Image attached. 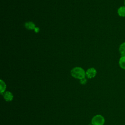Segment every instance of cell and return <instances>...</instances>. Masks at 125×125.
I'll return each instance as SVG.
<instances>
[{"mask_svg": "<svg viewBox=\"0 0 125 125\" xmlns=\"http://www.w3.org/2000/svg\"><path fill=\"white\" fill-rule=\"evenodd\" d=\"M71 76L78 79H82L85 78L86 75V72L81 67H76L73 68L71 71Z\"/></svg>", "mask_w": 125, "mask_h": 125, "instance_id": "6da1fadb", "label": "cell"}, {"mask_svg": "<svg viewBox=\"0 0 125 125\" xmlns=\"http://www.w3.org/2000/svg\"><path fill=\"white\" fill-rule=\"evenodd\" d=\"M104 117L99 114L94 116L91 120V124L92 125H104Z\"/></svg>", "mask_w": 125, "mask_h": 125, "instance_id": "7a4b0ae2", "label": "cell"}, {"mask_svg": "<svg viewBox=\"0 0 125 125\" xmlns=\"http://www.w3.org/2000/svg\"><path fill=\"white\" fill-rule=\"evenodd\" d=\"M97 73L96 69L94 68H90L87 70L86 71V76L88 78H94Z\"/></svg>", "mask_w": 125, "mask_h": 125, "instance_id": "3957f363", "label": "cell"}, {"mask_svg": "<svg viewBox=\"0 0 125 125\" xmlns=\"http://www.w3.org/2000/svg\"><path fill=\"white\" fill-rule=\"evenodd\" d=\"M3 98L7 102L12 101L13 99L14 96L13 94L10 91H6L3 93Z\"/></svg>", "mask_w": 125, "mask_h": 125, "instance_id": "277c9868", "label": "cell"}, {"mask_svg": "<svg viewBox=\"0 0 125 125\" xmlns=\"http://www.w3.org/2000/svg\"><path fill=\"white\" fill-rule=\"evenodd\" d=\"M118 14L119 16L122 17H125V6H122L120 7L117 10Z\"/></svg>", "mask_w": 125, "mask_h": 125, "instance_id": "5b68a950", "label": "cell"}, {"mask_svg": "<svg viewBox=\"0 0 125 125\" xmlns=\"http://www.w3.org/2000/svg\"><path fill=\"white\" fill-rule=\"evenodd\" d=\"M119 50L121 56H125V42H124L120 44Z\"/></svg>", "mask_w": 125, "mask_h": 125, "instance_id": "8992f818", "label": "cell"}, {"mask_svg": "<svg viewBox=\"0 0 125 125\" xmlns=\"http://www.w3.org/2000/svg\"><path fill=\"white\" fill-rule=\"evenodd\" d=\"M119 64L123 69H125V56H121L119 59Z\"/></svg>", "mask_w": 125, "mask_h": 125, "instance_id": "52a82bcc", "label": "cell"}, {"mask_svg": "<svg viewBox=\"0 0 125 125\" xmlns=\"http://www.w3.org/2000/svg\"><path fill=\"white\" fill-rule=\"evenodd\" d=\"M25 27L29 30H32L34 29L35 28V24L31 21L27 22L25 23Z\"/></svg>", "mask_w": 125, "mask_h": 125, "instance_id": "ba28073f", "label": "cell"}, {"mask_svg": "<svg viewBox=\"0 0 125 125\" xmlns=\"http://www.w3.org/2000/svg\"><path fill=\"white\" fill-rule=\"evenodd\" d=\"M0 93H1V94H2L3 93H4V91L5 90L6 86V84H5V83H4L2 80H0Z\"/></svg>", "mask_w": 125, "mask_h": 125, "instance_id": "9c48e42d", "label": "cell"}, {"mask_svg": "<svg viewBox=\"0 0 125 125\" xmlns=\"http://www.w3.org/2000/svg\"><path fill=\"white\" fill-rule=\"evenodd\" d=\"M80 83L82 84H84L86 83V79L84 78H83L82 79H81L80 80Z\"/></svg>", "mask_w": 125, "mask_h": 125, "instance_id": "30bf717a", "label": "cell"}, {"mask_svg": "<svg viewBox=\"0 0 125 125\" xmlns=\"http://www.w3.org/2000/svg\"><path fill=\"white\" fill-rule=\"evenodd\" d=\"M34 29H35V31L36 32H38L39 31V28L38 27H35V28Z\"/></svg>", "mask_w": 125, "mask_h": 125, "instance_id": "8fae6325", "label": "cell"}, {"mask_svg": "<svg viewBox=\"0 0 125 125\" xmlns=\"http://www.w3.org/2000/svg\"><path fill=\"white\" fill-rule=\"evenodd\" d=\"M124 4H125V0H124Z\"/></svg>", "mask_w": 125, "mask_h": 125, "instance_id": "7c38bea8", "label": "cell"}]
</instances>
